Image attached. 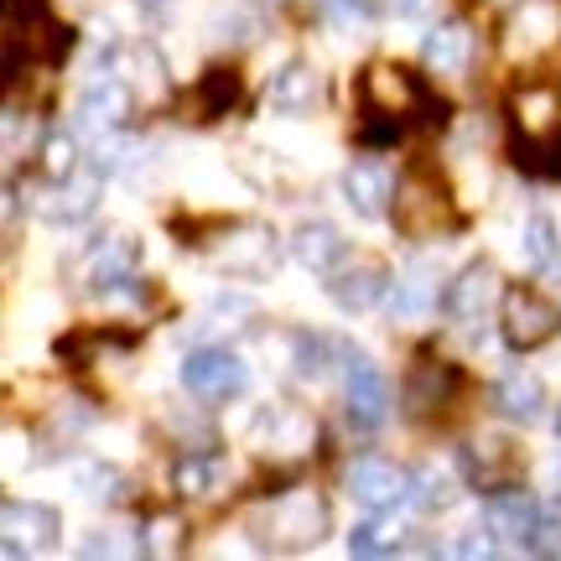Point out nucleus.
I'll use <instances>...</instances> for the list:
<instances>
[{
    "instance_id": "1",
    "label": "nucleus",
    "mask_w": 561,
    "mask_h": 561,
    "mask_svg": "<svg viewBox=\"0 0 561 561\" xmlns=\"http://www.w3.org/2000/svg\"><path fill=\"white\" fill-rule=\"evenodd\" d=\"M328 525H333V515H328V504H322L312 489H291V494H280V500L261 504V510L250 515V530L265 536L271 546H280V551L318 546L322 536H328Z\"/></svg>"
},
{
    "instance_id": "2",
    "label": "nucleus",
    "mask_w": 561,
    "mask_h": 561,
    "mask_svg": "<svg viewBox=\"0 0 561 561\" xmlns=\"http://www.w3.org/2000/svg\"><path fill=\"white\" fill-rule=\"evenodd\" d=\"M359 110L364 121H390V130H401L411 115L432 110V94L421 89L416 73H405L401 62H369L359 79Z\"/></svg>"
},
{
    "instance_id": "3",
    "label": "nucleus",
    "mask_w": 561,
    "mask_h": 561,
    "mask_svg": "<svg viewBox=\"0 0 561 561\" xmlns=\"http://www.w3.org/2000/svg\"><path fill=\"white\" fill-rule=\"evenodd\" d=\"M500 328L510 348H541L561 333V307L536 286H504L500 291Z\"/></svg>"
},
{
    "instance_id": "4",
    "label": "nucleus",
    "mask_w": 561,
    "mask_h": 561,
    "mask_svg": "<svg viewBox=\"0 0 561 561\" xmlns=\"http://www.w3.org/2000/svg\"><path fill=\"white\" fill-rule=\"evenodd\" d=\"M510 115H515L520 146L530 157L561 161V94L551 83H525L515 104H510Z\"/></svg>"
},
{
    "instance_id": "5",
    "label": "nucleus",
    "mask_w": 561,
    "mask_h": 561,
    "mask_svg": "<svg viewBox=\"0 0 561 561\" xmlns=\"http://www.w3.org/2000/svg\"><path fill=\"white\" fill-rule=\"evenodd\" d=\"M561 47V5L557 0H525L504 26L510 62H546Z\"/></svg>"
},
{
    "instance_id": "6",
    "label": "nucleus",
    "mask_w": 561,
    "mask_h": 561,
    "mask_svg": "<svg viewBox=\"0 0 561 561\" xmlns=\"http://www.w3.org/2000/svg\"><path fill=\"white\" fill-rule=\"evenodd\" d=\"M343 489H348V500L359 504V510H369V515H390V510H401V504L411 500V479L385 458H354L343 468Z\"/></svg>"
},
{
    "instance_id": "7",
    "label": "nucleus",
    "mask_w": 561,
    "mask_h": 561,
    "mask_svg": "<svg viewBox=\"0 0 561 561\" xmlns=\"http://www.w3.org/2000/svg\"><path fill=\"white\" fill-rule=\"evenodd\" d=\"M5 47H11V58L21 47H26V58H62L68 32L42 0H5Z\"/></svg>"
},
{
    "instance_id": "8",
    "label": "nucleus",
    "mask_w": 561,
    "mask_h": 561,
    "mask_svg": "<svg viewBox=\"0 0 561 561\" xmlns=\"http://www.w3.org/2000/svg\"><path fill=\"white\" fill-rule=\"evenodd\" d=\"M182 385L198 401H234V396H244L250 375H244V364L229 348H193L182 359Z\"/></svg>"
},
{
    "instance_id": "9",
    "label": "nucleus",
    "mask_w": 561,
    "mask_h": 561,
    "mask_svg": "<svg viewBox=\"0 0 561 561\" xmlns=\"http://www.w3.org/2000/svg\"><path fill=\"white\" fill-rule=\"evenodd\" d=\"M396 224H401L411 240H426V234H442L453 224V208H447V193L432 172H411L401 182V203H396Z\"/></svg>"
},
{
    "instance_id": "10",
    "label": "nucleus",
    "mask_w": 561,
    "mask_h": 561,
    "mask_svg": "<svg viewBox=\"0 0 561 561\" xmlns=\"http://www.w3.org/2000/svg\"><path fill=\"white\" fill-rule=\"evenodd\" d=\"M328 297L339 301L343 312H348V318H359V312H369V307H375V301L385 297V286H390V276H385V265L380 261H369V255H364V261H354V255H343L339 265H333V271H328Z\"/></svg>"
},
{
    "instance_id": "11",
    "label": "nucleus",
    "mask_w": 561,
    "mask_h": 561,
    "mask_svg": "<svg viewBox=\"0 0 561 561\" xmlns=\"http://www.w3.org/2000/svg\"><path fill=\"white\" fill-rule=\"evenodd\" d=\"M541 520H546V510L530 500V494H520V489H500V494L483 500L489 536H500V541H510V546H536Z\"/></svg>"
},
{
    "instance_id": "12",
    "label": "nucleus",
    "mask_w": 561,
    "mask_h": 561,
    "mask_svg": "<svg viewBox=\"0 0 561 561\" xmlns=\"http://www.w3.org/2000/svg\"><path fill=\"white\" fill-rule=\"evenodd\" d=\"M343 401H348V421L359 432H380L390 416V385L369 359H348V380H343Z\"/></svg>"
},
{
    "instance_id": "13",
    "label": "nucleus",
    "mask_w": 561,
    "mask_h": 561,
    "mask_svg": "<svg viewBox=\"0 0 561 561\" xmlns=\"http://www.w3.org/2000/svg\"><path fill=\"white\" fill-rule=\"evenodd\" d=\"M442 271L432 261H411L401 271V280H396V291H390V312H396V322H426L432 312L442 307Z\"/></svg>"
},
{
    "instance_id": "14",
    "label": "nucleus",
    "mask_w": 561,
    "mask_h": 561,
    "mask_svg": "<svg viewBox=\"0 0 561 561\" xmlns=\"http://www.w3.org/2000/svg\"><path fill=\"white\" fill-rule=\"evenodd\" d=\"M396 172L380 167V161H354L348 172H343V198L348 208L359 214V219H385V208L396 203Z\"/></svg>"
},
{
    "instance_id": "15",
    "label": "nucleus",
    "mask_w": 561,
    "mask_h": 561,
    "mask_svg": "<svg viewBox=\"0 0 561 561\" xmlns=\"http://www.w3.org/2000/svg\"><path fill=\"white\" fill-rule=\"evenodd\" d=\"M276 261H280L276 234H271V229H261V224H250V229H234L229 250H219V265L229 271V276H240V280L271 276V271H276Z\"/></svg>"
},
{
    "instance_id": "16",
    "label": "nucleus",
    "mask_w": 561,
    "mask_h": 561,
    "mask_svg": "<svg viewBox=\"0 0 561 561\" xmlns=\"http://www.w3.org/2000/svg\"><path fill=\"white\" fill-rule=\"evenodd\" d=\"M494 286H500V276H494V265L489 261H473L468 271H458L453 276V286L442 291V312L458 322H479L483 307H489V297H494Z\"/></svg>"
},
{
    "instance_id": "17",
    "label": "nucleus",
    "mask_w": 561,
    "mask_h": 561,
    "mask_svg": "<svg viewBox=\"0 0 561 561\" xmlns=\"http://www.w3.org/2000/svg\"><path fill=\"white\" fill-rule=\"evenodd\" d=\"M322 100V79L312 62H286L276 79H271V94H265V104L276 110V115H307V110H318Z\"/></svg>"
},
{
    "instance_id": "18",
    "label": "nucleus",
    "mask_w": 561,
    "mask_h": 561,
    "mask_svg": "<svg viewBox=\"0 0 561 561\" xmlns=\"http://www.w3.org/2000/svg\"><path fill=\"white\" fill-rule=\"evenodd\" d=\"M130 121V89L121 79H94L79 100V130H121Z\"/></svg>"
},
{
    "instance_id": "19",
    "label": "nucleus",
    "mask_w": 561,
    "mask_h": 561,
    "mask_svg": "<svg viewBox=\"0 0 561 561\" xmlns=\"http://www.w3.org/2000/svg\"><path fill=\"white\" fill-rule=\"evenodd\" d=\"M255 437H261L265 447H276L280 458H301L318 432H312V421L301 416V411H291V405H265L261 421H255Z\"/></svg>"
},
{
    "instance_id": "20",
    "label": "nucleus",
    "mask_w": 561,
    "mask_h": 561,
    "mask_svg": "<svg viewBox=\"0 0 561 561\" xmlns=\"http://www.w3.org/2000/svg\"><path fill=\"white\" fill-rule=\"evenodd\" d=\"M136 261H140V250L130 234L100 240L94 255H89V286H94V291H121V286H130V276H136Z\"/></svg>"
},
{
    "instance_id": "21",
    "label": "nucleus",
    "mask_w": 561,
    "mask_h": 561,
    "mask_svg": "<svg viewBox=\"0 0 561 561\" xmlns=\"http://www.w3.org/2000/svg\"><path fill=\"white\" fill-rule=\"evenodd\" d=\"M494 405H500L510 421H536L546 411L541 375H530V369H504L500 385H494Z\"/></svg>"
},
{
    "instance_id": "22",
    "label": "nucleus",
    "mask_w": 561,
    "mask_h": 561,
    "mask_svg": "<svg viewBox=\"0 0 561 561\" xmlns=\"http://www.w3.org/2000/svg\"><path fill=\"white\" fill-rule=\"evenodd\" d=\"M473 32L462 26V21H442L432 26V37H426V62L437 68V73H468V62H473Z\"/></svg>"
},
{
    "instance_id": "23",
    "label": "nucleus",
    "mask_w": 561,
    "mask_h": 561,
    "mask_svg": "<svg viewBox=\"0 0 561 561\" xmlns=\"http://www.w3.org/2000/svg\"><path fill=\"white\" fill-rule=\"evenodd\" d=\"M468 458H473V479H479L483 489H500V483H510L520 473V447L504 437H479L468 447Z\"/></svg>"
},
{
    "instance_id": "24",
    "label": "nucleus",
    "mask_w": 561,
    "mask_h": 561,
    "mask_svg": "<svg viewBox=\"0 0 561 561\" xmlns=\"http://www.w3.org/2000/svg\"><path fill=\"white\" fill-rule=\"evenodd\" d=\"M291 250H297V261L307 265V271H318V276H328V271L348 255V250H343V234L333 224H301Z\"/></svg>"
},
{
    "instance_id": "25",
    "label": "nucleus",
    "mask_w": 561,
    "mask_h": 561,
    "mask_svg": "<svg viewBox=\"0 0 561 561\" xmlns=\"http://www.w3.org/2000/svg\"><path fill=\"white\" fill-rule=\"evenodd\" d=\"M94 182L83 178H58V187L42 198V219L47 224H83L89 214H94Z\"/></svg>"
},
{
    "instance_id": "26",
    "label": "nucleus",
    "mask_w": 561,
    "mask_h": 561,
    "mask_svg": "<svg viewBox=\"0 0 561 561\" xmlns=\"http://www.w3.org/2000/svg\"><path fill=\"white\" fill-rule=\"evenodd\" d=\"M58 510H47L37 500H5V536H26L37 546H53L58 541Z\"/></svg>"
},
{
    "instance_id": "27",
    "label": "nucleus",
    "mask_w": 561,
    "mask_h": 561,
    "mask_svg": "<svg viewBox=\"0 0 561 561\" xmlns=\"http://www.w3.org/2000/svg\"><path fill=\"white\" fill-rule=\"evenodd\" d=\"M520 255H525L530 271H551V265L561 261V234H557V224L546 219V214H530V219H525Z\"/></svg>"
},
{
    "instance_id": "28",
    "label": "nucleus",
    "mask_w": 561,
    "mask_h": 561,
    "mask_svg": "<svg viewBox=\"0 0 561 561\" xmlns=\"http://www.w3.org/2000/svg\"><path fill=\"white\" fill-rule=\"evenodd\" d=\"M224 483V462L208 458V453H187V458L178 462V494H187V500H214Z\"/></svg>"
},
{
    "instance_id": "29",
    "label": "nucleus",
    "mask_w": 561,
    "mask_h": 561,
    "mask_svg": "<svg viewBox=\"0 0 561 561\" xmlns=\"http://www.w3.org/2000/svg\"><path fill=\"white\" fill-rule=\"evenodd\" d=\"M453 473H442V468H421L416 479H411V504L416 510H426V515H437V510H447L453 504Z\"/></svg>"
},
{
    "instance_id": "30",
    "label": "nucleus",
    "mask_w": 561,
    "mask_h": 561,
    "mask_svg": "<svg viewBox=\"0 0 561 561\" xmlns=\"http://www.w3.org/2000/svg\"><path fill=\"white\" fill-rule=\"evenodd\" d=\"M442 390H447V375L432 369V364H416V375H411V405H416L421 416H426V411H437Z\"/></svg>"
},
{
    "instance_id": "31",
    "label": "nucleus",
    "mask_w": 561,
    "mask_h": 561,
    "mask_svg": "<svg viewBox=\"0 0 561 561\" xmlns=\"http://www.w3.org/2000/svg\"><path fill=\"white\" fill-rule=\"evenodd\" d=\"M328 359H333V343H322V339H297V375L301 380H322L328 375Z\"/></svg>"
},
{
    "instance_id": "32",
    "label": "nucleus",
    "mask_w": 561,
    "mask_h": 561,
    "mask_svg": "<svg viewBox=\"0 0 561 561\" xmlns=\"http://www.w3.org/2000/svg\"><path fill=\"white\" fill-rule=\"evenodd\" d=\"M318 16L343 26V32H359L369 21V0H318Z\"/></svg>"
},
{
    "instance_id": "33",
    "label": "nucleus",
    "mask_w": 561,
    "mask_h": 561,
    "mask_svg": "<svg viewBox=\"0 0 561 561\" xmlns=\"http://www.w3.org/2000/svg\"><path fill=\"white\" fill-rule=\"evenodd\" d=\"M348 551H354V557H390V551H396V541L385 536V525H354Z\"/></svg>"
},
{
    "instance_id": "34",
    "label": "nucleus",
    "mask_w": 561,
    "mask_h": 561,
    "mask_svg": "<svg viewBox=\"0 0 561 561\" xmlns=\"http://www.w3.org/2000/svg\"><path fill=\"white\" fill-rule=\"evenodd\" d=\"M136 157H140V140H125V136L100 140V172H125Z\"/></svg>"
},
{
    "instance_id": "35",
    "label": "nucleus",
    "mask_w": 561,
    "mask_h": 561,
    "mask_svg": "<svg viewBox=\"0 0 561 561\" xmlns=\"http://www.w3.org/2000/svg\"><path fill=\"white\" fill-rule=\"evenodd\" d=\"M73 157H79V146H73L68 130L47 140V172H53V178H73Z\"/></svg>"
},
{
    "instance_id": "36",
    "label": "nucleus",
    "mask_w": 561,
    "mask_h": 561,
    "mask_svg": "<svg viewBox=\"0 0 561 561\" xmlns=\"http://www.w3.org/2000/svg\"><path fill=\"white\" fill-rule=\"evenodd\" d=\"M453 551L458 557H494V541H458Z\"/></svg>"
},
{
    "instance_id": "37",
    "label": "nucleus",
    "mask_w": 561,
    "mask_h": 561,
    "mask_svg": "<svg viewBox=\"0 0 561 561\" xmlns=\"http://www.w3.org/2000/svg\"><path fill=\"white\" fill-rule=\"evenodd\" d=\"M396 11H401V16H416V11H421V0H396Z\"/></svg>"
},
{
    "instance_id": "38",
    "label": "nucleus",
    "mask_w": 561,
    "mask_h": 561,
    "mask_svg": "<svg viewBox=\"0 0 561 561\" xmlns=\"http://www.w3.org/2000/svg\"><path fill=\"white\" fill-rule=\"evenodd\" d=\"M557 437H561V411H557Z\"/></svg>"
},
{
    "instance_id": "39",
    "label": "nucleus",
    "mask_w": 561,
    "mask_h": 561,
    "mask_svg": "<svg viewBox=\"0 0 561 561\" xmlns=\"http://www.w3.org/2000/svg\"><path fill=\"white\" fill-rule=\"evenodd\" d=\"M146 5H167V0H146Z\"/></svg>"
},
{
    "instance_id": "40",
    "label": "nucleus",
    "mask_w": 561,
    "mask_h": 561,
    "mask_svg": "<svg viewBox=\"0 0 561 561\" xmlns=\"http://www.w3.org/2000/svg\"><path fill=\"white\" fill-rule=\"evenodd\" d=\"M557 479H561V462H557Z\"/></svg>"
}]
</instances>
